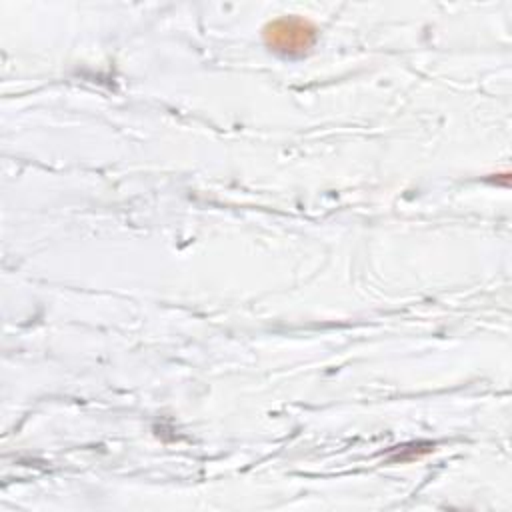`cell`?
Segmentation results:
<instances>
[{"mask_svg": "<svg viewBox=\"0 0 512 512\" xmlns=\"http://www.w3.org/2000/svg\"><path fill=\"white\" fill-rule=\"evenodd\" d=\"M264 38L270 50L282 56H302L316 42V28L298 16H284L264 28Z\"/></svg>", "mask_w": 512, "mask_h": 512, "instance_id": "cell-1", "label": "cell"}]
</instances>
